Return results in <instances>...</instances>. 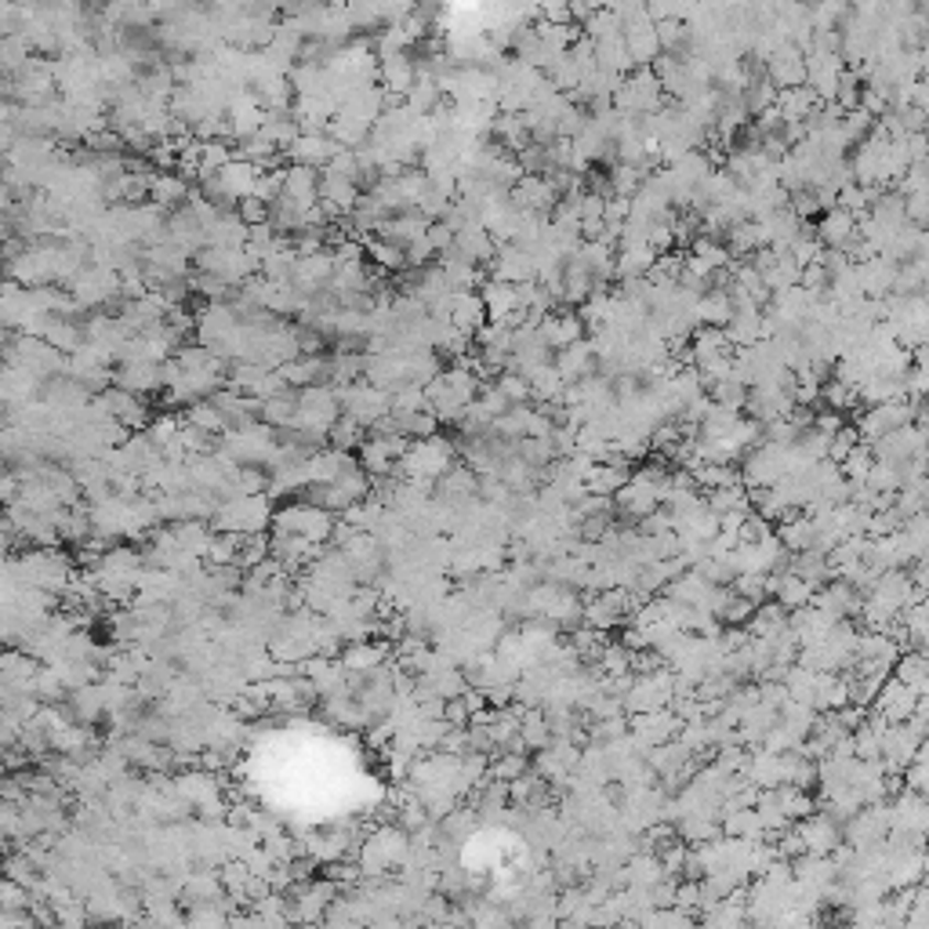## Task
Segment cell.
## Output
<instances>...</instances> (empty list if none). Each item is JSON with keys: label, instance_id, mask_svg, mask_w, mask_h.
I'll return each mask as SVG.
<instances>
[{"label": "cell", "instance_id": "6da1fadb", "mask_svg": "<svg viewBox=\"0 0 929 929\" xmlns=\"http://www.w3.org/2000/svg\"><path fill=\"white\" fill-rule=\"evenodd\" d=\"M272 498L269 494H247V498H222L210 527L215 530H237V534H262L272 527Z\"/></svg>", "mask_w": 929, "mask_h": 929}, {"label": "cell", "instance_id": "7a4b0ae2", "mask_svg": "<svg viewBox=\"0 0 929 929\" xmlns=\"http://www.w3.org/2000/svg\"><path fill=\"white\" fill-rule=\"evenodd\" d=\"M334 523H338V512H327L320 505H309L299 498L277 509V516H272V534H299L316 544H327L334 534Z\"/></svg>", "mask_w": 929, "mask_h": 929}, {"label": "cell", "instance_id": "3957f363", "mask_svg": "<svg viewBox=\"0 0 929 929\" xmlns=\"http://www.w3.org/2000/svg\"><path fill=\"white\" fill-rule=\"evenodd\" d=\"M457 462V443L447 436H421L411 443V451L400 457L407 479H440Z\"/></svg>", "mask_w": 929, "mask_h": 929}, {"label": "cell", "instance_id": "277c9868", "mask_svg": "<svg viewBox=\"0 0 929 929\" xmlns=\"http://www.w3.org/2000/svg\"><path fill=\"white\" fill-rule=\"evenodd\" d=\"M338 396H342V414L356 418L367 429H375L381 418L392 414V392L375 386V381H349V386L338 389Z\"/></svg>", "mask_w": 929, "mask_h": 929}, {"label": "cell", "instance_id": "5b68a950", "mask_svg": "<svg viewBox=\"0 0 929 929\" xmlns=\"http://www.w3.org/2000/svg\"><path fill=\"white\" fill-rule=\"evenodd\" d=\"M342 418V396L334 386H305L299 389V418L294 425L309 432H331Z\"/></svg>", "mask_w": 929, "mask_h": 929}, {"label": "cell", "instance_id": "8992f818", "mask_svg": "<svg viewBox=\"0 0 929 929\" xmlns=\"http://www.w3.org/2000/svg\"><path fill=\"white\" fill-rule=\"evenodd\" d=\"M117 386L128 389L134 396H156L168 389V375L164 364L156 360H123L117 367Z\"/></svg>", "mask_w": 929, "mask_h": 929}, {"label": "cell", "instance_id": "52a82bcc", "mask_svg": "<svg viewBox=\"0 0 929 929\" xmlns=\"http://www.w3.org/2000/svg\"><path fill=\"white\" fill-rule=\"evenodd\" d=\"M338 150H342V145L331 139V131H302L283 153H288L291 164H305V168L324 171Z\"/></svg>", "mask_w": 929, "mask_h": 929}, {"label": "cell", "instance_id": "ba28073f", "mask_svg": "<svg viewBox=\"0 0 929 929\" xmlns=\"http://www.w3.org/2000/svg\"><path fill=\"white\" fill-rule=\"evenodd\" d=\"M392 650H396V642H389V639L345 642L342 665H345V672H349V676H367V672H375L378 665H386L392 658Z\"/></svg>", "mask_w": 929, "mask_h": 929}, {"label": "cell", "instance_id": "9c48e42d", "mask_svg": "<svg viewBox=\"0 0 929 929\" xmlns=\"http://www.w3.org/2000/svg\"><path fill=\"white\" fill-rule=\"evenodd\" d=\"M150 201L156 207H164L168 215L171 210H179L193 201V182L182 175V171H160L153 179V190H150Z\"/></svg>", "mask_w": 929, "mask_h": 929}, {"label": "cell", "instance_id": "30bf717a", "mask_svg": "<svg viewBox=\"0 0 929 929\" xmlns=\"http://www.w3.org/2000/svg\"><path fill=\"white\" fill-rule=\"evenodd\" d=\"M62 704H66V712H69V720H73V723L95 726V723H102V720H106L102 687H98V683H88V687L69 690V698L62 701Z\"/></svg>", "mask_w": 929, "mask_h": 929}, {"label": "cell", "instance_id": "8fae6325", "mask_svg": "<svg viewBox=\"0 0 929 929\" xmlns=\"http://www.w3.org/2000/svg\"><path fill=\"white\" fill-rule=\"evenodd\" d=\"M283 193L294 196L302 207H316L320 204V171L305 168V164L283 168Z\"/></svg>", "mask_w": 929, "mask_h": 929}, {"label": "cell", "instance_id": "7c38bea8", "mask_svg": "<svg viewBox=\"0 0 929 929\" xmlns=\"http://www.w3.org/2000/svg\"><path fill=\"white\" fill-rule=\"evenodd\" d=\"M182 904H201V900H222L226 897V883H222L218 872H190L182 883Z\"/></svg>", "mask_w": 929, "mask_h": 929}, {"label": "cell", "instance_id": "4fadbf2b", "mask_svg": "<svg viewBox=\"0 0 929 929\" xmlns=\"http://www.w3.org/2000/svg\"><path fill=\"white\" fill-rule=\"evenodd\" d=\"M299 418V389H283L277 396L262 400V421L272 429H288Z\"/></svg>", "mask_w": 929, "mask_h": 929}, {"label": "cell", "instance_id": "5bb4252c", "mask_svg": "<svg viewBox=\"0 0 929 929\" xmlns=\"http://www.w3.org/2000/svg\"><path fill=\"white\" fill-rule=\"evenodd\" d=\"M367 425H360L356 418L349 414H342L338 421H334V429L327 432V440H331V447H338V451H360L364 447V440H367Z\"/></svg>", "mask_w": 929, "mask_h": 929}, {"label": "cell", "instance_id": "9a60e30c", "mask_svg": "<svg viewBox=\"0 0 929 929\" xmlns=\"http://www.w3.org/2000/svg\"><path fill=\"white\" fill-rule=\"evenodd\" d=\"M476 828H479L476 807H454V810L440 821V832L447 835V839H454V842H465L468 835L476 832Z\"/></svg>", "mask_w": 929, "mask_h": 929}, {"label": "cell", "instance_id": "2e32d148", "mask_svg": "<svg viewBox=\"0 0 929 929\" xmlns=\"http://www.w3.org/2000/svg\"><path fill=\"white\" fill-rule=\"evenodd\" d=\"M185 418L196 421V425H204L207 432H215V436H222V432H226V414L218 411L215 400H196V403H190V407H185Z\"/></svg>", "mask_w": 929, "mask_h": 929}, {"label": "cell", "instance_id": "e0dca14e", "mask_svg": "<svg viewBox=\"0 0 929 929\" xmlns=\"http://www.w3.org/2000/svg\"><path fill=\"white\" fill-rule=\"evenodd\" d=\"M262 560H269V534H266V530H262V534H247V538H244V549H240V560H237V563H240L244 570H255Z\"/></svg>", "mask_w": 929, "mask_h": 929}, {"label": "cell", "instance_id": "ac0fdd59", "mask_svg": "<svg viewBox=\"0 0 929 929\" xmlns=\"http://www.w3.org/2000/svg\"><path fill=\"white\" fill-rule=\"evenodd\" d=\"M237 215L247 222V226H262V222H269V204L258 201V196H244L237 204Z\"/></svg>", "mask_w": 929, "mask_h": 929}, {"label": "cell", "instance_id": "d6986e66", "mask_svg": "<svg viewBox=\"0 0 929 929\" xmlns=\"http://www.w3.org/2000/svg\"><path fill=\"white\" fill-rule=\"evenodd\" d=\"M447 723H454V726H468V723H473V712H468L465 698H451V701H447Z\"/></svg>", "mask_w": 929, "mask_h": 929}]
</instances>
